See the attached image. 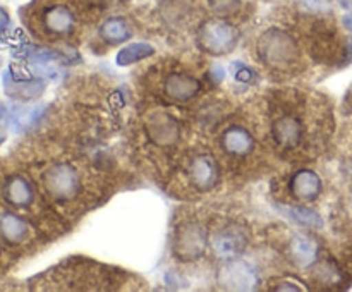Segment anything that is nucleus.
Wrapping results in <instances>:
<instances>
[{
    "mask_svg": "<svg viewBox=\"0 0 352 292\" xmlns=\"http://www.w3.org/2000/svg\"><path fill=\"white\" fill-rule=\"evenodd\" d=\"M258 57L274 71H291L301 62V50L291 34L270 27L258 40Z\"/></svg>",
    "mask_w": 352,
    "mask_h": 292,
    "instance_id": "1",
    "label": "nucleus"
},
{
    "mask_svg": "<svg viewBox=\"0 0 352 292\" xmlns=\"http://www.w3.org/2000/svg\"><path fill=\"white\" fill-rule=\"evenodd\" d=\"M41 188L54 201L67 203L81 191V177L71 164L58 161L41 174Z\"/></svg>",
    "mask_w": 352,
    "mask_h": 292,
    "instance_id": "2",
    "label": "nucleus"
},
{
    "mask_svg": "<svg viewBox=\"0 0 352 292\" xmlns=\"http://www.w3.org/2000/svg\"><path fill=\"white\" fill-rule=\"evenodd\" d=\"M239 33L232 24L220 19L206 21L198 33V43L205 52L212 55L229 54L236 47Z\"/></svg>",
    "mask_w": 352,
    "mask_h": 292,
    "instance_id": "3",
    "label": "nucleus"
},
{
    "mask_svg": "<svg viewBox=\"0 0 352 292\" xmlns=\"http://www.w3.org/2000/svg\"><path fill=\"white\" fill-rule=\"evenodd\" d=\"M206 232L199 223L186 222L175 230L174 254L182 261H195L205 254Z\"/></svg>",
    "mask_w": 352,
    "mask_h": 292,
    "instance_id": "4",
    "label": "nucleus"
},
{
    "mask_svg": "<svg viewBox=\"0 0 352 292\" xmlns=\"http://www.w3.org/2000/svg\"><path fill=\"white\" fill-rule=\"evenodd\" d=\"M217 280H219V284L223 289H230V291H251V289H254L258 285V273L246 261L229 258V261L220 267Z\"/></svg>",
    "mask_w": 352,
    "mask_h": 292,
    "instance_id": "5",
    "label": "nucleus"
},
{
    "mask_svg": "<svg viewBox=\"0 0 352 292\" xmlns=\"http://www.w3.org/2000/svg\"><path fill=\"white\" fill-rule=\"evenodd\" d=\"M148 137L157 146H174L181 136L179 122L172 115L162 110H153L144 120Z\"/></svg>",
    "mask_w": 352,
    "mask_h": 292,
    "instance_id": "6",
    "label": "nucleus"
},
{
    "mask_svg": "<svg viewBox=\"0 0 352 292\" xmlns=\"http://www.w3.org/2000/svg\"><path fill=\"white\" fill-rule=\"evenodd\" d=\"M272 136H274L275 143L284 150H294L302 143V136H305V127L299 117L291 115H280L274 120L272 124Z\"/></svg>",
    "mask_w": 352,
    "mask_h": 292,
    "instance_id": "7",
    "label": "nucleus"
},
{
    "mask_svg": "<svg viewBox=\"0 0 352 292\" xmlns=\"http://www.w3.org/2000/svg\"><path fill=\"white\" fill-rule=\"evenodd\" d=\"M2 198L14 208H28L34 201V189L23 174H9L2 182Z\"/></svg>",
    "mask_w": 352,
    "mask_h": 292,
    "instance_id": "8",
    "label": "nucleus"
},
{
    "mask_svg": "<svg viewBox=\"0 0 352 292\" xmlns=\"http://www.w3.org/2000/svg\"><path fill=\"white\" fill-rule=\"evenodd\" d=\"M40 24L50 36H67L74 30L76 19L65 5H50L41 10Z\"/></svg>",
    "mask_w": 352,
    "mask_h": 292,
    "instance_id": "9",
    "label": "nucleus"
},
{
    "mask_svg": "<svg viewBox=\"0 0 352 292\" xmlns=\"http://www.w3.org/2000/svg\"><path fill=\"white\" fill-rule=\"evenodd\" d=\"M248 244L246 232L239 225H227L213 236L212 246L217 256L236 258L244 251Z\"/></svg>",
    "mask_w": 352,
    "mask_h": 292,
    "instance_id": "10",
    "label": "nucleus"
},
{
    "mask_svg": "<svg viewBox=\"0 0 352 292\" xmlns=\"http://www.w3.org/2000/svg\"><path fill=\"white\" fill-rule=\"evenodd\" d=\"M191 184L199 191H210L219 182V165L212 155H198L189 165Z\"/></svg>",
    "mask_w": 352,
    "mask_h": 292,
    "instance_id": "11",
    "label": "nucleus"
},
{
    "mask_svg": "<svg viewBox=\"0 0 352 292\" xmlns=\"http://www.w3.org/2000/svg\"><path fill=\"white\" fill-rule=\"evenodd\" d=\"M164 89L168 98L175 100V102H188L201 91V82L192 76L172 72L165 79Z\"/></svg>",
    "mask_w": 352,
    "mask_h": 292,
    "instance_id": "12",
    "label": "nucleus"
},
{
    "mask_svg": "<svg viewBox=\"0 0 352 292\" xmlns=\"http://www.w3.org/2000/svg\"><path fill=\"white\" fill-rule=\"evenodd\" d=\"M289 189L298 201L311 203L322 192V179L313 170H299L292 175Z\"/></svg>",
    "mask_w": 352,
    "mask_h": 292,
    "instance_id": "13",
    "label": "nucleus"
},
{
    "mask_svg": "<svg viewBox=\"0 0 352 292\" xmlns=\"http://www.w3.org/2000/svg\"><path fill=\"white\" fill-rule=\"evenodd\" d=\"M222 148L234 157L250 155L254 148V137L244 127L232 126L222 134Z\"/></svg>",
    "mask_w": 352,
    "mask_h": 292,
    "instance_id": "14",
    "label": "nucleus"
},
{
    "mask_svg": "<svg viewBox=\"0 0 352 292\" xmlns=\"http://www.w3.org/2000/svg\"><path fill=\"white\" fill-rule=\"evenodd\" d=\"M289 251H291L292 260H296L299 267H309L311 263H315L318 246H316L311 237L305 236V234H298V236L292 237Z\"/></svg>",
    "mask_w": 352,
    "mask_h": 292,
    "instance_id": "15",
    "label": "nucleus"
},
{
    "mask_svg": "<svg viewBox=\"0 0 352 292\" xmlns=\"http://www.w3.org/2000/svg\"><path fill=\"white\" fill-rule=\"evenodd\" d=\"M277 210L289 220L296 222L301 227H311V229H322L323 220L313 210L306 208V206H291V205H277Z\"/></svg>",
    "mask_w": 352,
    "mask_h": 292,
    "instance_id": "16",
    "label": "nucleus"
},
{
    "mask_svg": "<svg viewBox=\"0 0 352 292\" xmlns=\"http://www.w3.org/2000/svg\"><path fill=\"white\" fill-rule=\"evenodd\" d=\"M100 36L109 43H120L131 36V27L122 17H110L100 27Z\"/></svg>",
    "mask_w": 352,
    "mask_h": 292,
    "instance_id": "17",
    "label": "nucleus"
},
{
    "mask_svg": "<svg viewBox=\"0 0 352 292\" xmlns=\"http://www.w3.org/2000/svg\"><path fill=\"white\" fill-rule=\"evenodd\" d=\"M153 52H155V48L151 47V45L140 41V43H133V45H127V47H124L122 50L117 54L116 60L119 65H131V64H134V62H140V60H143V58L153 55Z\"/></svg>",
    "mask_w": 352,
    "mask_h": 292,
    "instance_id": "18",
    "label": "nucleus"
},
{
    "mask_svg": "<svg viewBox=\"0 0 352 292\" xmlns=\"http://www.w3.org/2000/svg\"><path fill=\"white\" fill-rule=\"evenodd\" d=\"M208 3L213 12L219 16H230L241 7V0H208Z\"/></svg>",
    "mask_w": 352,
    "mask_h": 292,
    "instance_id": "19",
    "label": "nucleus"
},
{
    "mask_svg": "<svg viewBox=\"0 0 352 292\" xmlns=\"http://www.w3.org/2000/svg\"><path fill=\"white\" fill-rule=\"evenodd\" d=\"M302 10L311 14H323L330 10V0H299Z\"/></svg>",
    "mask_w": 352,
    "mask_h": 292,
    "instance_id": "20",
    "label": "nucleus"
},
{
    "mask_svg": "<svg viewBox=\"0 0 352 292\" xmlns=\"http://www.w3.org/2000/svg\"><path fill=\"white\" fill-rule=\"evenodd\" d=\"M232 74L234 78L239 82H244V85H250V82L254 81V72L251 71L248 65H244L243 62H234L232 64Z\"/></svg>",
    "mask_w": 352,
    "mask_h": 292,
    "instance_id": "21",
    "label": "nucleus"
},
{
    "mask_svg": "<svg viewBox=\"0 0 352 292\" xmlns=\"http://www.w3.org/2000/svg\"><path fill=\"white\" fill-rule=\"evenodd\" d=\"M210 74H212V78L215 79L217 82H220L223 78H226V71H223L222 65H215V67L212 69V72H210Z\"/></svg>",
    "mask_w": 352,
    "mask_h": 292,
    "instance_id": "22",
    "label": "nucleus"
},
{
    "mask_svg": "<svg viewBox=\"0 0 352 292\" xmlns=\"http://www.w3.org/2000/svg\"><path fill=\"white\" fill-rule=\"evenodd\" d=\"M7 23H9V17H7V14L3 12L2 9H0V33H2V31L6 30Z\"/></svg>",
    "mask_w": 352,
    "mask_h": 292,
    "instance_id": "23",
    "label": "nucleus"
},
{
    "mask_svg": "<svg viewBox=\"0 0 352 292\" xmlns=\"http://www.w3.org/2000/svg\"><path fill=\"white\" fill-rule=\"evenodd\" d=\"M342 23H344V26H346L347 30H349L352 33V14H347V16H344Z\"/></svg>",
    "mask_w": 352,
    "mask_h": 292,
    "instance_id": "24",
    "label": "nucleus"
},
{
    "mask_svg": "<svg viewBox=\"0 0 352 292\" xmlns=\"http://www.w3.org/2000/svg\"><path fill=\"white\" fill-rule=\"evenodd\" d=\"M339 2L344 9H347V10L352 9V0H339Z\"/></svg>",
    "mask_w": 352,
    "mask_h": 292,
    "instance_id": "25",
    "label": "nucleus"
}]
</instances>
